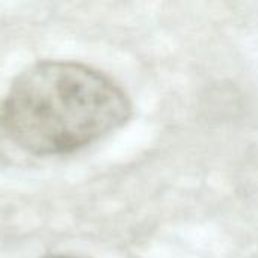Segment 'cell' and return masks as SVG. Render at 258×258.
<instances>
[{
  "instance_id": "cell-1",
  "label": "cell",
  "mask_w": 258,
  "mask_h": 258,
  "mask_svg": "<svg viewBox=\"0 0 258 258\" xmlns=\"http://www.w3.org/2000/svg\"><path fill=\"white\" fill-rule=\"evenodd\" d=\"M127 94L103 73L76 62L32 65L9 88L0 122L20 148L38 156L73 153L122 127Z\"/></svg>"
},
{
  "instance_id": "cell-2",
  "label": "cell",
  "mask_w": 258,
  "mask_h": 258,
  "mask_svg": "<svg viewBox=\"0 0 258 258\" xmlns=\"http://www.w3.org/2000/svg\"><path fill=\"white\" fill-rule=\"evenodd\" d=\"M48 258H79V257H71V255H54V257H48Z\"/></svg>"
}]
</instances>
